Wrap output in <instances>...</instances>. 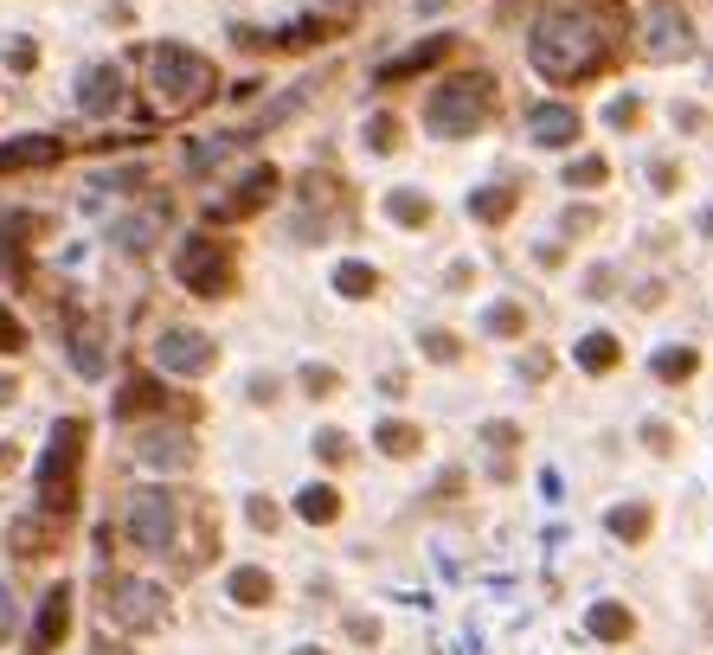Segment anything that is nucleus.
<instances>
[{"mask_svg":"<svg viewBox=\"0 0 713 655\" xmlns=\"http://www.w3.org/2000/svg\"><path fill=\"white\" fill-rule=\"evenodd\" d=\"M193 456H200V443L187 431V418H154V425H136L129 437V463H142V469H193Z\"/></svg>","mask_w":713,"mask_h":655,"instance_id":"nucleus-7","label":"nucleus"},{"mask_svg":"<svg viewBox=\"0 0 713 655\" xmlns=\"http://www.w3.org/2000/svg\"><path fill=\"white\" fill-rule=\"evenodd\" d=\"M103 610H110V623L116 630H136V637H148V630H161L167 623V591L148 579H103Z\"/></svg>","mask_w":713,"mask_h":655,"instance_id":"nucleus-8","label":"nucleus"},{"mask_svg":"<svg viewBox=\"0 0 713 655\" xmlns=\"http://www.w3.org/2000/svg\"><path fill=\"white\" fill-rule=\"evenodd\" d=\"M348 637H354V643H379V623H373V617H348Z\"/></svg>","mask_w":713,"mask_h":655,"instance_id":"nucleus-47","label":"nucleus"},{"mask_svg":"<svg viewBox=\"0 0 713 655\" xmlns=\"http://www.w3.org/2000/svg\"><path fill=\"white\" fill-rule=\"evenodd\" d=\"M277 187H284V174L271 167V161H258L245 180H232L218 200H207V218L213 225H232V218H251V213H264L271 200H277Z\"/></svg>","mask_w":713,"mask_h":655,"instance_id":"nucleus-9","label":"nucleus"},{"mask_svg":"<svg viewBox=\"0 0 713 655\" xmlns=\"http://www.w3.org/2000/svg\"><path fill=\"white\" fill-rule=\"evenodd\" d=\"M578 129H585V123H578L572 103H534V110H527V136H534L540 148H572Z\"/></svg>","mask_w":713,"mask_h":655,"instance_id":"nucleus-17","label":"nucleus"},{"mask_svg":"<svg viewBox=\"0 0 713 655\" xmlns=\"http://www.w3.org/2000/svg\"><path fill=\"white\" fill-rule=\"evenodd\" d=\"M642 443H649L655 456H668V450H675V431H668V425H642Z\"/></svg>","mask_w":713,"mask_h":655,"instance_id":"nucleus-44","label":"nucleus"},{"mask_svg":"<svg viewBox=\"0 0 713 655\" xmlns=\"http://www.w3.org/2000/svg\"><path fill=\"white\" fill-rule=\"evenodd\" d=\"M591 637H604V643H624V637H637V617H630L624 604H598V610H591Z\"/></svg>","mask_w":713,"mask_h":655,"instance_id":"nucleus-26","label":"nucleus"},{"mask_svg":"<svg viewBox=\"0 0 713 655\" xmlns=\"http://www.w3.org/2000/svg\"><path fill=\"white\" fill-rule=\"evenodd\" d=\"M688 20H681V7H668V0H655L649 7V20H642V59H688Z\"/></svg>","mask_w":713,"mask_h":655,"instance_id":"nucleus-12","label":"nucleus"},{"mask_svg":"<svg viewBox=\"0 0 713 655\" xmlns=\"http://www.w3.org/2000/svg\"><path fill=\"white\" fill-rule=\"evenodd\" d=\"M123 103V72L116 65H90V72L77 77V110L84 116H110Z\"/></svg>","mask_w":713,"mask_h":655,"instance_id":"nucleus-19","label":"nucleus"},{"mask_svg":"<svg viewBox=\"0 0 713 655\" xmlns=\"http://www.w3.org/2000/svg\"><path fill=\"white\" fill-rule=\"evenodd\" d=\"M527 65L547 84H585L611 65V26L591 7H553L527 39Z\"/></svg>","mask_w":713,"mask_h":655,"instance_id":"nucleus-1","label":"nucleus"},{"mask_svg":"<svg viewBox=\"0 0 713 655\" xmlns=\"http://www.w3.org/2000/svg\"><path fill=\"white\" fill-rule=\"evenodd\" d=\"M174 284L187 295H207V302H225L238 290V251L218 238V231H187L174 244Z\"/></svg>","mask_w":713,"mask_h":655,"instance_id":"nucleus-5","label":"nucleus"},{"mask_svg":"<svg viewBox=\"0 0 713 655\" xmlns=\"http://www.w3.org/2000/svg\"><path fill=\"white\" fill-rule=\"evenodd\" d=\"M154 412H174V418H200V399H167V386L161 379H148V373H129L123 379V392H116V418L123 425H136V418H154Z\"/></svg>","mask_w":713,"mask_h":655,"instance_id":"nucleus-10","label":"nucleus"},{"mask_svg":"<svg viewBox=\"0 0 713 655\" xmlns=\"http://www.w3.org/2000/svg\"><path fill=\"white\" fill-rule=\"evenodd\" d=\"M483 443H489V450H514V443H521V425H508V418H501V425L483 431Z\"/></svg>","mask_w":713,"mask_h":655,"instance_id":"nucleus-43","label":"nucleus"},{"mask_svg":"<svg viewBox=\"0 0 713 655\" xmlns=\"http://www.w3.org/2000/svg\"><path fill=\"white\" fill-rule=\"evenodd\" d=\"M483 328L501 335V341H521V335H527V308H521V302H496V308L483 315Z\"/></svg>","mask_w":713,"mask_h":655,"instance_id":"nucleus-32","label":"nucleus"},{"mask_svg":"<svg viewBox=\"0 0 713 655\" xmlns=\"http://www.w3.org/2000/svg\"><path fill=\"white\" fill-rule=\"evenodd\" d=\"M72 637V584H52L39 597V623L26 637V655H59V643Z\"/></svg>","mask_w":713,"mask_h":655,"instance_id":"nucleus-14","label":"nucleus"},{"mask_svg":"<svg viewBox=\"0 0 713 655\" xmlns=\"http://www.w3.org/2000/svg\"><path fill=\"white\" fill-rule=\"evenodd\" d=\"M360 0H322V13H328V20H335V13H341V20H348V13H354Z\"/></svg>","mask_w":713,"mask_h":655,"instance_id":"nucleus-55","label":"nucleus"},{"mask_svg":"<svg viewBox=\"0 0 713 655\" xmlns=\"http://www.w3.org/2000/svg\"><path fill=\"white\" fill-rule=\"evenodd\" d=\"M59 161H65V142H59V136H13V142H0V174L59 167Z\"/></svg>","mask_w":713,"mask_h":655,"instance_id":"nucleus-18","label":"nucleus"},{"mask_svg":"<svg viewBox=\"0 0 713 655\" xmlns=\"http://www.w3.org/2000/svg\"><path fill=\"white\" fill-rule=\"evenodd\" d=\"M7 637H13V591L0 584V643H7Z\"/></svg>","mask_w":713,"mask_h":655,"instance_id":"nucleus-50","label":"nucleus"},{"mask_svg":"<svg viewBox=\"0 0 713 655\" xmlns=\"http://www.w3.org/2000/svg\"><path fill=\"white\" fill-rule=\"evenodd\" d=\"M604 180H611V161L604 154H578L566 167V187H604Z\"/></svg>","mask_w":713,"mask_h":655,"instance_id":"nucleus-35","label":"nucleus"},{"mask_svg":"<svg viewBox=\"0 0 713 655\" xmlns=\"http://www.w3.org/2000/svg\"><path fill=\"white\" fill-rule=\"evenodd\" d=\"M450 52H456V39H450V33H437V39H418L412 52H399L392 65H379V90H399V84H412V77L437 72Z\"/></svg>","mask_w":713,"mask_h":655,"instance_id":"nucleus-16","label":"nucleus"},{"mask_svg":"<svg viewBox=\"0 0 713 655\" xmlns=\"http://www.w3.org/2000/svg\"><path fill=\"white\" fill-rule=\"evenodd\" d=\"M225 591H232V604H245V610H264V604L277 597V579H271L264 566H238V572L225 579Z\"/></svg>","mask_w":713,"mask_h":655,"instance_id":"nucleus-20","label":"nucleus"},{"mask_svg":"<svg viewBox=\"0 0 713 655\" xmlns=\"http://www.w3.org/2000/svg\"><path fill=\"white\" fill-rule=\"evenodd\" d=\"M277 392H284V379H271V373L251 379V399H258V405H277Z\"/></svg>","mask_w":713,"mask_h":655,"instance_id":"nucleus-45","label":"nucleus"},{"mask_svg":"<svg viewBox=\"0 0 713 655\" xmlns=\"http://www.w3.org/2000/svg\"><path fill=\"white\" fill-rule=\"evenodd\" d=\"M430 193H418V187H399V193H386V218L392 225H405V231H418V225H430Z\"/></svg>","mask_w":713,"mask_h":655,"instance_id":"nucleus-23","label":"nucleus"},{"mask_svg":"<svg viewBox=\"0 0 713 655\" xmlns=\"http://www.w3.org/2000/svg\"><path fill=\"white\" fill-rule=\"evenodd\" d=\"M296 655H328V650H315V643H309V650H296Z\"/></svg>","mask_w":713,"mask_h":655,"instance_id":"nucleus-56","label":"nucleus"},{"mask_svg":"<svg viewBox=\"0 0 713 655\" xmlns=\"http://www.w3.org/2000/svg\"><path fill=\"white\" fill-rule=\"evenodd\" d=\"M7 65H13V72H33V65H39V46H33V39H13V46H7Z\"/></svg>","mask_w":713,"mask_h":655,"instance_id":"nucleus-42","label":"nucleus"},{"mask_svg":"<svg viewBox=\"0 0 713 655\" xmlns=\"http://www.w3.org/2000/svg\"><path fill=\"white\" fill-rule=\"evenodd\" d=\"M148 90H154V103L161 110H174V116H193V110H207L218 97V72L207 52H187V46H154L148 52Z\"/></svg>","mask_w":713,"mask_h":655,"instance_id":"nucleus-3","label":"nucleus"},{"mask_svg":"<svg viewBox=\"0 0 713 655\" xmlns=\"http://www.w3.org/2000/svg\"><path fill=\"white\" fill-rule=\"evenodd\" d=\"M662 284H655V277H649V284H637V290H630V302H637V308H662Z\"/></svg>","mask_w":713,"mask_h":655,"instance_id":"nucleus-46","label":"nucleus"},{"mask_svg":"<svg viewBox=\"0 0 713 655\" xmlns=\"http://www.w3.org/2000/svg\"><path fill=\"white\" fill-rule=\"evenodd\" d=\"M642 123V97H617L611 103V129H637Z\"/></svg>","mask_w":713,"mask_h":655,"instance_id":"nucleus-41","label":"nucleus"},{"mask_svg":"<svg viewBox=\"0 0 713 655\" xmlns=\"http://www.w3.org/2000/svg\"><path fill=\"white\" fill-rule=\"evenodd\" d=\"M701 225H708V231H713V206H708V218H701Z\"/></svg>","mask_w":713,"mask_h":655,"instance_id":"nucleus-57","label":"nucleus"},{"mask_svg":"<svg viewBox=\"0 0 713 655\" xmlns=\"http://www.w3.org/2000/svg\"><path fill=\"white\" fill-rule=\"evenodd\" d=\"M13 469H20V443H7V437H0V476H13Z\"/></svg>","mask_w":713,"mask_h":655,"instance_id":"nucleus-52","label":"nucleus"},{"mask_svg":"<svg viewBox=\"0 0 713 655\" xmlns=\"http://www.w3.org/2000/svg\"><path fill=\"white\" fill-rule=\"evenodd\" d=\"M695 373H701V348H662L655 354V379H668V386H681Z\"/></svg>","mask_w":713,"mask_h":655,"instance_id":"nucleus-28","label":"nucleus"},{"mask_svg":"<svg viewBox=\"0 0 713 655\" xmlns=\"http://www.w3.org/2000/svg\"><path fill=\"white\" fill-rule=\"evenodd\" d=\"M84 450H90V425L84 418H59L52 443H46V463H39V508L72 520L84 502Z\"/></svg>","mask_w":713,"mask_h":655,"instance_id":"nucleus-4","label":"nucleus"},{"mask_svg":"<svg viewBox=\"0 0 713 655\" xmlns=\"http://www.w3.org/2000/svg\"><path fill=\"white\" fill-rule=\"evenodd\" d=\"M470 213L483 218V225H501V218H514V193L489 187V193H476V200H470Z\"/></svg>","mask_w":713,"mask_h":655,"instance_id":"nucleus-36","label":"nucleus"},{"mask_svg":"<svg viewBox=\"0 0 713 655\" xmlns=\"http://www.w3.org/2000/svg\"><path fill=\"white\" fill-rule=\"evenodd\" d=\"M335 290L348 295V302H366V295H379V270L373 264H341L335 270Z\"/></svg>","mask_w":713,"mask_h":655,"instance_id":"nucleus-29","label":"nucleus"},{"mask_svg":"<svg viewBox=\"0 0 713 655\" xmlns=\"http://www.w3.org/2000/svg\"><path fill=\"white\" fill-rule=\"evenodd\" d=\"M296 514H302L309 527H335V520H341V489H328V482H309V489L296 495Z\"/></svg>","mask_w":713,"mask_h":655,"instance_id":"nucleus-21","label":"nucleus"},{"mask_svg":"<svg viewBox=\"0 0 713 655\" xmlns=\"http://www.w3.org/2000/svg\"><path fill=\"white\" fill-rule=\"evenodd\" d=\"M154 366L187 373V379H207V373L218 366V348L200 335V328H167V335L154 341Z\"/></svg>","mask_w":713,"mask_h":655,"instance_id":"nucleus-11","label":"nucleus"},{"mask_svg":"<svg viewBox=\"0 0 713 655\" xmlns=\"http://www.w3.org/2000/svg\"><path fill=\"white\" fill-rule=\"evenodd\" d=\"M418 348H425V361H437V366H456V361H463V341H456L450 328H425V341H418Z\"/></svg>","mask_w":713,"mask_h":655,"instance_id":"nucleus-34","label":"nucleus"},{"mask_svg":"<svg viewBox=\"0 0 713 655\" xmlns=\"http://www.w3.org/2000/svg\"><path fill=\"white\" fill-rule=\"evenodd\" d=\"M20 348H26V328H20V315L0 302V354H20Z\"/></svg>","mask_w":713,"mask_h":655,"instance_id":"nucleus-40","label":"nucleus"},{"mask_svg":"<svg viewBox=\"0 0 713 655\" xmlns=\"http://www.w3.org/2000/svg\"><path fill=\"white\" fill-rule=\"evenodd\" d=\"M238 148V136H200V142L187 148V174H207L218 154H232Z\"/></svg>","mask_w":713,"mask_h":655,"instance_id":"nucleus-33","label":"nucleus"},{"mask_svg":"<svg viewBox=\"0 0 713 655\" xmlns=\"http://www.w3.org/2000/svg\"><path fill=\"white\" fill-rule=\"evenodd\" d=\"M322 39H335V20H328V13H309V20H296L284 33H251V26L238 33V46H251V52H271V46H277V52H315Z\"/></svg>","mask_w":713,"mask_h":655,"instance_id":"nucleus-13","label":"nucleus"},{"mask_svg":"<svg viewBox=\"0 0 713 655\" xmlns=\"http://www.w3.org/2000/svg\"><path fill=\"white\" fill-rule=\"evenodd\" d=\"M258 90H264V84H258V77H238V84H232V90H225V97H232V103H258Z\"/></svg>","mask_w":713,"mask_h":655,"instance_id":"nucleus-48","label":"nucleus"},{"mask_svg":"<svg viewBox=\"0 0 713 655\" xmlns=\"http://www.w3.org/2000/svg\"><path fill=\"white\" fill-rule=\"evenodd\" d=\"M373 443H379V456H399V463H405V456L425 450V431H418L412 418H386V425L373 431Z\"/></svg>","mask_w":713,"mask_h":655,"instance_id":"nucleus-22","label":"nucleus"},{"mask_svg":"<svg viewBox=\"0 0 713 655\" xmlns=\"http://www.w3.org/2000/svg\"><path fill=\"white\" fill-rule=\"evenodd\" d=\"M251 527H258V533H277V527H284V508H277L271 495H251Z\"/></svg>","mask_w":713,"mask_h":655,"instance_id":"nucleus-39","label":"nucleus"},{"mask_svg":"<svg viewBox=\"0 0 713 655\" xmlns=\"http://www.w3.org/2000/svg\"><path fill=\"white\" fill-rule=\"evenodd\" d=\"M296 193H302V206H341V193H348V187H341L335 174H322V167H315V174H302V180H296Z\"/></svg>","mask_w":713,"mask_h":655,"instance_id":"nucleus-30","label":"nucleus"},{"mask_svg":"<svg viewBox=\"0 0 713 655\" xmlns=\"http://www.w3.org/2000/svg\"><path fill=\"white\" fill-rule=\"evenodd\" d=\"M521 366H527V379H540V373H553V354H527Z\"/></svg>","mask_w":713,"mask_h":655,"instance_id":"nucleus-53","label":"nucleus"},{"mask_svg":"<svg viewBox=\"0 0 713 655\" xmlns=\"http://www.w3.org/2000/svg\"><path fill=\"white\" fill-rule=\"evenodd\" d=\"M7 546L20 553V559H52V553H65V520L59 514H20L13 520V533H7Z\"/></svg>","mask_w":713,"mask_h":655,"instance_id":"nucleus-15","label":"nucleus"},{"mask_svg":"<svg viewBox=\"0 0 713 655\" xmlns=\"http://www.w3.org/2000/svg\"><path fill=\"white\" fill-rule=\"evenodd\" d=\"M335 386H341L335 366H302V392H309V399H335Z\"/></svg>","mask_w":713,"mask_h":655,"instance_id":"nucleus-38","label":"nucleus"},{"mask_svg":"<svg viewBox=\"0 0 713 655\" xmlns=\"http://www.w3.org/2000/svg\"><path fill=\"white\" fill-rule=\"evenodd\" d=\"M649 527H655V508H649V502L611 508V533H617V540H649Z\"/></svg>","mask_w":713,"mask_h":655,"instance_id":"nucleus-27","label":"nucleus"},{"mask_svg":"<svg viewBox=\"0 0 713 655\" xmlns=\"http://www.w3.org/2000/svg\"><path fill=\"white\" fill-rule=\"evenodd\" d=\"M591 225H598V213H591V206H572V213H566V231H591Z\"/></svg>","mask_w":713,"mask_h":655,"instance_id":"nucleus-51","label":"nucleus"},{"mask_svg":"<svg viewBox=\"0 0 713 655\" xmlns=\"http://www.w3.org/2000/svg\"><path fill=\"white\" fill-rule=\"evenodd\" d=\"M123 533L136 553H174L180 546V495L167 489H136L123 508Z\"/></svg>","mask_w":713,"mask_h":655,"instance_id":"nucleus-6","label":"nucleus"},{"mask_svg":"<svg viewBox=\"0 0 713 655\" xmlns=\"http://www.w3.org/2000/svg\"><path fill=\"white\" fill-rule=\"evenodd\" d=\"M315 456H322L328 469H341V463L354 456V437L348 431H315Z\"/></svg>","mask_w":713,"mask_h":655,"instance_id":"nucleus-37","label":"nucleus"},{"mask_svg":"<svg viewBox=\"0 0 713 655\" xmlns=\"http://www.w3.org/2000/svg\"><path fill=\"white\" fill-rule=\"evenodd\" d=\"M13 399H20V379H13V373H0V405H13Z\"/></svg>","mask_w":713,"mask_h":655,"instance_id":"nucleus-54","label":"nucleus"},{"mask_svg":"<svg viewBox=\"0 0 713 655\" xmlns=\"http://www.w3.org/2000/svg\"><path fill=\"white\" fill-rule=\"evenodd\" d=\"M496 103H501V84L489 72H456V77H443V84L425 97V129L430 136H443V142L483 136L489 116H496Z\"/></svg>","mask_w":713,"mask_h":655,"instance_id":"nucleus-2","label":"nucleus"},{"mask_svg":"<svg viewBox=\"0 0 713 655\" xmlns=\"http://www.w3.org/2000/svg\"><path fill=\"white\" fill-rule=\"evenodd\" d=\"M578 366H585V373H617V366H624V341L604 335V328L585 335V341H578Z\"/></svg>","mask_w":713,"mask_h":655,"instance_id":"nucleus-24","label":"nucleus"},{"mask_svg":"<svg viewBox=\"0 0 713 655\" xmlns=\"http://www.w3.org/2000/svg\"><path fill=\"white\" fill-rule=\"evenodd\" d=\"M366 148H373V154H399V148H405L399 110H373V116H366Z\"/></svg>","mask_w":713,"mask_h":655,"instance_id":"nucleus-25","label":"nucleus"},{"mask_svg":"<svg viewBox=\"0 0 713 655\" xmlns=\"http://www.w3.org/2000/svg\"><path fill=\"white\" fill-rule=\"evenodd\" d=\"M161 218H167V206H154V213L129 218V225H116V244H123V251H136V257H142V251H148V238H154V231H161Z\"/></svg>","mask_w":713,"mask_h":655,"instance_id":"nucleus-31","label":"nucleus"},{"mask_svg":"<svg viewBox=\"0 0 713 655\" xmlns=\"http://www.w3.org/2000/svg\"><path fill=\"white\" fill-rule=\"evenodd\" d=\"M534 264H540V270H560V264H566V251H560V244H540V251H534Z\"/></svg>","mask_w":713,"mask_h":655,"instance_id":"nucleus-49","label":"nucleus"}]
</instances>
